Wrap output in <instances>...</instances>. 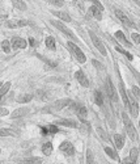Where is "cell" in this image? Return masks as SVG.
Wrapping results in <instances>:
<instances>
[{"instance_id":"32","label":"cell","mask_w":140,"mask_h":164,"mask_svg":"<svg viewBox=\"0 0 140 164\" xmlns=\"http://www.w3.org/2000/svg\"><path fill=\"white\" fill-rule=\"evenodd\" d=\"M0 136H16V134L8 129H0Z\"/></svg>"},{"instance_id":"33","label":"cell","mask_w":140,"mask_h":164,"mask_svg":"<svg viewBox=\"0 0 140 164\" xmlns=\"http://www.w3.org/2000/svg\"><path fill=\"white\" fill-rule=\"evenodd\" d=\"M137 156H139V151H137V149H132V150H131V151H130V159H131V160L136 163Z\"/></svg>"},{"instance_id":"30","label":"cell","mask_w":140,"mask_h":164,"mask_svg":"<svg viewBox=\"0 0 140 164\" xmlns=\"http://www.w3.org/2000/svg\"><path fill=\"white\" fill-rule=\"evenodd\" d=\"M0 46H1V49H3V51H4V53H9V51H11V42H9V41H8V40L3 41Z\"/></svg>"},{"instance_id":"41","label":"cell","mask_w":140,"mask_h":164,"mask_svg":"<svg viewBox=\"0 0 140 164\" xmlns=\"http://www.w3.org/2000/svg\"><path fill=\"white\" fill-rule=\"evenodd\" d=\"M134 1H135V3H136V4H137V5H139V7H140V0H134Z\"/></svg>"},{"instance_id":"36","label":"cell","mask_w":140,"mask_h":164,"mask_svg":"<svg viewBox=\"0 0 140 164\" xmlns=\"http://www.w3.org/2000/svg\"><path fill=\"white\" fill-rule=\"evenodd\" d=\"M132 40L136 42V44H139L140 45V34H137V33H132Z\"/></svg>"},{"instance_id":"1","label":"cell","mask_w":140,"mask_h":164,"mask_svg":"<svg viewBox=\"0 0 140 164\" xmlns=\"http://www.w3.org/2000/svg\"><path fill=\"white\" fill-rule=\"evenodd\" d=\"M122 118H123V124H125L126 126V133H127V135L130 136V139L131 140H135L136 142L137 140V133H136V129H135L134 124L131 122V120L128 118L127 113H122Z\"/></svg>"},{"instance_id":"43","label":"cell","mask_w":140,"mask_h":164,"mask_svg":"<svg viewBox=\"0 0 140 164\" xmlns=\"http://www.w3.org/2000/svg\"><path fill=\"white\" fill-rule=\"evenodd\" d=\"M0 154H1V150H0Z\"/></svg>"},{"instance_id":"16","label":"cell","mask_w":140,"mask_h":164,"mask_svg":"<svg viewBox=\"0 0 140 164\" xmlns=\"http://www.w3.org/2000/svg\"><path fill=\"white\" fill-rule=\"evenodd\" d=\"M54 16H56V17H59L62 21H65V22H71V17H69V15L67 12H59V11H53Z\"/></svg>"},{"instance_id":"18","label":"cell","mask_w":140,"mask_h":164,"mask_svg":"<svg viewBox=\"0 0 140 164\" xmlns=\"http://www.w3.org/2000/svg\"><path fill=\"white\" fill-rule=\"evenodd\" d=\"M90 12H92V15H93L97 20L102 19V9H100L97 5H92V7H90Z\"/></svg>"},{"instance_id":"9","label":"cell","mask_w":140,"mask_h":164,"mask_svg":"<svg viewBox=\"0 0 140 164\" xmlns=\"http://www.w3.org/2000/svg\"><path fill=\"white\" fill-rule=\"evenodd\" d=\"M75 77H76V80L79 81L80 85H83V87H89V80H88L87 75L84 74V71H81V70L76 71L75 72Z\"/></svg>"},{"instance_id":"23","label":"cell","mask_w":140,"mask_h":164,"mask_svg":"<svg viewBox=\"0 0 140 164\" xmlns=\"http://www.w3.org/2000/svg\"><path fill=\"white\" fill-rule=\"evenodd\" d=\"M94 101H96L97 105H100V106L103 104V97L100 91H94Z\"/></svg>"},{"instance_id":"10","label":"cell","mask_w":140,"mask_h":164,"mask_svg":"<svg viewBox=\"0 0 140 164\" xmlns=\"http://www.w3.org/2000/svg\"><path fill=\"white\" fill-rule=\"evenodd\" d=\"M128 108H130V112L131 114L134 116V117H136L137 114H139V105H137V101L135 97H128Z\"/></svg>"},{"instance_id":"19","label":"cell","mask_w":140,"mask_h":164,"mask_svg":"<svg viewBox=\"0 0 140 164\" xmlns=\"http://www.w3.org/2000/svg\"><path fill=\"white\" fill-rule=\"evenodd\" d=\"M115 37L118 38V40H119V41H121V42H122V44H123V45H126V46H128V47H130V46H131V44H130V42H128V41H127V40H126V37H125V34L122 33V32H121V30H118V32H115Z\"/></svg>"},{"instance_id":"29","label":"cell","mask_w":140,"mask_h":164,"mask_svg":"<svg viewBox=\"0 0 140 164\" xmlns=\"http://www.w3.org/2000/svg\"><path fill=\"white\" fill-rule=\"evenodd\" d=\"M46 46L50 50H55V40H54V37H47L46 38Z\"/></svg>"},{"instance_id":"3","label":"cell","mask_w":140,"mask_h":164,"mask_svg":"<svg viewBox=\"0 0 140 164\" xmlns=\"http://www.w3.org/2000/svg\"><path fill=\"white\" fill-rule=\"evenodd\" d=\"M67 46H68V50L72 53V55L75 56V59L77 60V62H80V63H85L87 62V58H85V54L81 51V49H79L77 46H76L73 42H71L69 41L68 44H67Z\"/></svg>"},{"instance_id":"20","label":"cell","mask_w":140,"mask_h":164,"mask_svg":"<svg viewBox=\"0 0 140 164\" xmlns=\"http://www.w3.org/2000/svg\"><path fill=\"white\" fill-rule=\"evenodd\" d=\"M119 91H121V96H122V99H123V102H125L126 106L128 108V96H127V93H126V89H125V87H123V84H119Z\"/></svg>"},{"instance_id":"26","label":"cell","mask_w":140,"mask_h":164,"mask_svg":"<svg viewBox=\"0 0 140 164\" xmlns=\"http://www.w3.org/2000/svg\"><path fill=\"white\" fill-rule=\"evenodd\" d=\"M42 163V159L41 158H29V159H25L22 160V164H41Z\"/></svg>"},{"instance_id":"6","label":"cell","mask_w":140,"mask_h":164,"mask_svg":"<svg viewBox=\"0 0 140 164\" xmlns=\"http://www.w3.org/2000/svg\"><path fill=\"white\" fill-rule=\"evenodd\" d=\"M90 38H92V41H93V44H94V46H96V49L98 50V51H100L101 54H102L103 56L106 55V49H105V45L102 44V42H101V40L98 37H97L96 34L94 33H92V32H90Z\"/></svg>"},{"instance_id":"27","label":"cell","mask_w":140,"mask_h":164,"mask_svg":"<svg viewBox=\"0 0 140 164\" xmlns=\"http://www.w3.org/2000/svg\"><path fill=\"white\" fill-rule=\"evenodd\" d=\"M12 3H13V5H15L17 9H20V11H25L26 9L25 3H22L21 0H12Z\"/></svg>"},{"instance_id":"11","label":"cell","mask_w":140,"mask_h":164,"mask_svg":"<svg viewBox=\"0 0 140 164\" xmlns=\"http://www.w3.org/2000/svg\"><path fill=\"white\" fill-rule=\"evenodd\" d=\"M26 45H28V42H26L24 38H19V37H15L12 40V42H11V46L13 47V49H25Z\"/></svg>"},{"instance_id":"7","label":"cell","mask_w":140,"mask_h":164,"mask_svg":"<svg viewBox=\"0 0 140 164\" xmlns=\"http://www.w3.org/2000/svg\"><path fill=\"white\" fill-rule=\"evenodd\" d=\"M59 150L65 155V156H72L75 154V147L71 142H63L62 145L59 146Z\"/></svg>"},{"instance_id":"12","label":"cell","mask_w":140,"mask_h":164,"mask_svg":"<svg viewBox=\"0 0 140 164\" xmlns=\"http://www.w3.org/2000/svg\"><path fill=\"white\" fill-rule=\"evenodd\" d=\"M115 16L119 19V21L123 22V25H125V26H127V28H131V26H132V22H131V20L128 19V17L123 12H121V11H115Z\"/></svg>"},{"instance_id":"44","label":"cell","mask_w":140,"mask_h":164,"mask_svg":"<svg viewBox=\"0 0 140 164\" xmlns=\"http://www.w3.org/2000/svg\"><path fill=\"white\" fill-rule=\"evenodd\" d=\"M139 126H140V122H139Z\"/></svg>"},{"instance_id":"42","label":"cell","mask_w":140,"mask_h":164,"mask_svg":"<svg viewBox=\"0 0 140 164\" xmlns=\"http://www.w3.org/2000/svg\"><path fill=\"white\" fill-rule=\"evenodd\" d=\"M1 85H3V84H1V81H0V87H1Z\"/></svg>"},{"instance_id":"15","label":"cell","mask_w":140,"mask_h":164,"mask_svg":"<svg viewBox=\"0 0 140 164\" xmlns=\"http://www.w3.org/2000/svg\"><path fill=\"white\" fill-rule=\"evenodd\" d=\"M41 130H42V134L46 135V134H56L59 133V129L56 125H49L46 127H41Z\"/></svg>"},{"instance_id":"13","label":"cell","mask_w":140,"mask_h":164,"mask_svg":"<svg viewBox=\"0 0 140 164\" xmlns=\"http://www.w3.org/2000/svg\"><path fill=\"white\" fill-rule=\"evenodd\" d=\"M113 139H114L117 150L123 149V146H125V138H123V135H121V134H114V135H113Z\"/></svg>"},{"instance_id":"5","label":"cell","mask_w":140,"mask_h":164,"mask_svg":"<svg viewBox=\"0 0 140 164\" xmlns=\"http://www.w3.org/2000/svg\"><path fill=\"white\" fill-rule=\"evenodd\" d=\"M105 88H106V92H107V96L110 97V100H113V101H118V95H117V91H115L114 85L111 84L110 79H106Z\"/></svg>"},{"instance_id":"2","label":"cell","mask_w":140,"mask_h":164,"mask_svg":"<svg viewBox=\"0 0 140 164\" xmlns=\"http://www.w3.org/2000/svg\"><path fill=\"white\" fill-rule=\"evenodd\" d=\"M69 102H71V100H58V101H55L54 104H50L49 106H46V108L43 109L45 113H56V112L62 110L63 108H64L65 105H68Z\"/></svg>"},{"instance_id":"35","label":"cell","mask_w":140,"mask_h":164,"mask_svg":"<svg viewBox=\"0 0 140 164\" xmlns=\"http://www.w3.org/2000/svg\"><path fill=\"white\" fill-rule=\"evenodd\" d=\"M50 4H53V5H55V7H62L63 4H64V1L63 0H47Z\"/></svg>"},{"instance_id":"4","label":"cell","mask_w":140,"mask_h":164,"mask_svg":"<svg viewBox=\"0 0 140 164\" xmlns=\"http://www.w3.org/2000/svg\"><path fill=\"white\" fill-rule=\"evenodd\" d=\"M51 24H53L54 26H56V28L59 29L60 32H63V33H64L65 36H68V37L71 38L72 41H76V37H75V34L72 33V32L69 30V29L67 28V26H65L64 24H62V22H60V21H56V20H51Z\"/></svg>"},{"instance_id":"38","label":"cell","mask_w":140,"mask_h":164,"mask_svg":"<svg viewBox=\"0 0 140 164\" xmlns=\"http://www.w3.org/2000/svg\"><path fill=\"white\" fill-rule=\"evenodd\" d=\"M97 131H98V135H100L101 136V138H103V139H107V138H106V134H105V131H103V130H101V129H98V130H97Z\"/></svg>"},{"instance_id":"14","label":"cell","mask_w":140,"mask_h":164,"mask_svg":"<svg viewBox=\"0 0 140 164\" xmlns=\"http://www.w3.org/2000/svg\"><path fill=\"white\" fill-rule=\"evenodd\" d=\"M56 124L67 127H77V122H75L73 120H67V118H60L56 121Z\"/></svg>"},{"instance_id":"17","label":"cell","mask_w":140,"mask_h":164,"mask_svg":"<svg viewBox=\"0 0 140 164\" xmlns=\"http://www.w3.org/2000/svg\"><path fill=\"white\" fill-rule=\"evenodd\" d=\"M28 112H29L28 108H20V109H16V110L13 112V113H11V117H12V118H20V117H22V116L28 114Z\"/></svg>"},{"instance_id":"25","label":"cell","mask_w":140,"mask_h":164,"mask_svg":"<svg viewBox=\"0 0 140 164\" xmlns=\"http://www.w3.org/2000/svg\"><path fill=\"white\" fill-rule=\"evenodd\" d=\"M31 99H33V95H30V93H26V95H21V96L17 97V101L21 102V104H24V102H29Z\"/></svg>"},{"instance_id":"40","label":"cell","mask_w":140,"mask_h":164,"mask_svg":"<svg viewBox=\"0 0 140 164\" xmlns=\"http://www.w3.org/2000/svg\"><path fill=\"white\" fill-rule=\"evenodd\" d=\"M29 41H30V45H31V46H34V45H35V41L33 40V38H29Z\"/></svg>"},{"instance_id":"8","label":"cell","mask_w":140,"mask_h":164,"mask_svg":"<svg viewBox=\"0 0 140 164\" xmlns=\"http://www.w3.org/2000/svg\"><path fill=\"white\" fill-rule=\"evenodd\" d=\"M29 24L28 20H8L5 22V25L11 29H16V28H22V26H26Z\"/></svg>"},{"instance_id":"34","label":"cell","mask_w":140,"mask_h":164,"mask_svg":"<svg viewBox=\"0 0 140 164\" xmlns=\"http://www.w3.org/2000/svg\"><path fill=\"white\" fill-rule=\"evenodd\" d=\"M117 50H118L119 53H122V54H123V55H126V56H127V58L130 59V60H132V59H134V56L131 55L130 53H127V51H125V50H123V49H121V47H119V46H117Z\"/></svg>"},{"instance_id":"28","label":"cell","mask_w":140,"mask_h":164,"mask_svg":"<svg viewBox=\"0 0 140 164\" xmlns=\"http://www.w3.org/2000/svg\"><path fill=\"white\" fill-rule=\"evenodd\" d=\"M87 164H97L93 152L90 151V150H88V152H87Z\"/></svg>"},{"instance_id":"39","label":"cell","mask_w":140,"mask_h":164,"mask_svg":"<svg viewBox=\"0 0 140 164\" xmlns=\"http://www.w3.org/2000/svg\"><path fill=\"white\" fill-rule=\"evenodd\" d=\"M122 164H136V163L132 161L130 158H126V159H123V163H122Z\"/></svg>"},{"instance_id":"22","label":"cell","mask_w":140,"mask_h":164,"mask_svg":"<svg viewBox=\"0 0 140 164\" xmlns=\"http://www.w3.org/2000/svg\"><path fill=\"white\" fill-rule=\"evenodd\" d=\"M9 88H11V83L9 81H7V83H4L1 87H0V100L3 99V96L5 95L8 91H9Z\"/></svg>"},{"instance_id":"31","label":"cell","mask_w":140,"mask_h":164,"mask_svg":"<svg viewBox=\"0 0 140 164\" xmlns=\"http://www.w3.org/2000/svg\"><path fill=\"white\" fill-rule=\"evenodd\" d=\"M76 114H77L79 117L81 118V120H84V118L87 117V109H85V106H83V105H81L80 108H79V110L76 112Z\"/></svg>"},{"instance_id":"24","label":"cell","mask_w":140,"mask_h":164,"mask_svg":"<svg viewBox=\"0 0 140 164\" xmlns=\"http://www.w3.org/2000/svg\"><path fill=\"white\" fill-rule=\"evenodd\" d=\"M42 152H43L45 155H50L51 152H53V145H51L50 142L43 143V146H42Z\"/></svg>"},{"instance_id":"21","label":"cell","mask_w":140,"mask_h":164,"mask_svg":"<svg viewBox=\"0 0 140 164\" xmlns=\"http://www.w3.org/2000/svg\"><path fill=\"white\" fill-rule=\"evenodd\" d=\"M105 152H106L107 155H109V156L113 159V160H117V161L119 160L118 154H117V152H115L113 149H110V147H105Z\"/></svg>"},{"instance_id":"37","label":"cell","mask_w":140,"mask_h":164,"mask_svg":"<svg viewBox=\"0 0 140 164\" xmlns=\"http://www.w3.org/2000/svg\"><path fill=\"white\" fill-rule=\"evenodd\" d=\"M7 114H8V109L0 106V117H4V116H7Z\"/></svg>"}]
</instances>
